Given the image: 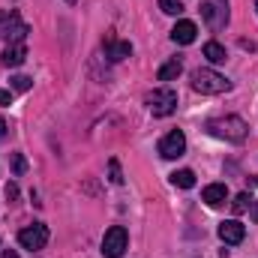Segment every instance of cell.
I'll list each match as a JSON object with an SVG mask.
<instances>
[{
	"mask_svg": "<svg viewBox=\"0 0 258 258\" xmlns=\"http://www.w3.org/2000/svg\"><path fill=\"white\" fill-rule=\"evenodd\" d=\"M207 132L213 135V138H222V141H231V144H240L243 138H246V120L243 117H237V114H228V117H213V120H207Z\"/></svg>",
	"mask_w": 258,
	"mask_h": 258,
	"instance_id": "obj_1",
	"label": "cell"
},
{
	"mask_svg": "<svg viewBox=\"0 0 258 258\" xmlns=\"http://www.w3.org/2000/svg\"><path fill=\"white\" fill-rule=\"evenodd\" d=\"M192 90L204 93V96H216V93H228L231 90V81L225 75H219L216 69L201 66V69L192 72Z\"/></svg>",
	"mask_w": 258,
	"mask_h": 258,
	"instance_id": "obj_2",
	"label": "cell"
},
{
	"mask_svg": "<svg viewBox=\"0 0 258 258\" xmlns=\"http://www.w3.org/2000/svg\"><path fill=\"white\" fill-rule=\"evenodd\" d=\"M201 18L210 30H225L231 12H228V0H201Z\"/></svg>",
	"mask_w": 258,
	"mask_h": 258,
	"instance_id": "obj_3",
	"label": "cell"
},
{
	"mask_svg": "<svg viewBox=\"0 0 258 258\" xmlns=\"http://www.w3.org/2000/svg\"><path fill=\"white\" fill-rule=\"evenodd\" d=\"M147 108L153 117H168L177 111V93L171 87H162V90H153L147 93Z\"/></svg>",
	"mask_w": 258,
	"mask_h": 258,
	"instance_id": "obj_4",
	"label": "cell"
},
{
	"mask_svg": "<svg viewBox=\"0 0 258 258\" xmlns=\"http://www.w3.org/2000/svg\"><path fill=\"white\" fill-rule=\"evenodd\" d=\"M129 246V234L123 225H111L108 231H105V237H102V255L105 258H120L126 252Z\"/></svg>",
	"mask_w": 258,
	"mask_h": 258,
	"instance_id": "obj_5",
	"label": "cell"
},
{
	"mask_svg": "<svg viewBox=\"0 0 258 258\" xmlns=\"http://www.w3.org/2000/svg\"><path fill=\"white\" fill-rule=\"evenodd\" d=\"M27 33H30V27L18 18V12H6L3 15V21H0V39H9V45H12V42H24Z\"/></svg>",
	"mask_w": 258,
	"mask_h": 258,
	"instance_id": "obj_6",
	"label": "cell"
},
{
	"mask_svg": "<svg viewBox=\"0 0 258 258\" xmlns=\"http://www.w3.org/2000/svg\"><path fill=\"white\" fill-rule=\"evenodd\" d=\"M18 243H21L24 249L36 252V249H42V246L48 243V228H45L42 222H33V225H27V228L18 231Z\"/></svg>",
	"mask_w": 258,
	"mask_h": 258,
	"instance_id": "obj_7",
	"label": "cell"
},
{
	"mask_svg": "<svg viewBox=\"0 0 258 258\" xmlns=\"http://www.w3.org/2000/svg\"><path fill=\"white\" fill-rule=\"evenodd\" d=\"M186 153V135L180 129H171L162 141H159V156L162 159H177Z\"/></svg>",
	"mask_w": 258,
	"mask_h": 258,
	"instance_id": "obj_8",
	"label": "cell"
},
{
	"mask_svg": "<svg viewBox=\"0 0 258 258\" xmlns=\"http://www.w3.org/2000/svg\"><path fill=\"white\" fill-rule=\"evenodd\" d=\"M243 237H246V225H240L237 219H225V222L219 225V240H222V243L237 246V243H243Z\"/></svg>",
	"mask_w": 258,
	"mask_h": 258,
	"instance_id": "obj_9",
	"label": "cell"
},
{
	"mask_svg": "<svg viewBox=\"0 0 258 258\" xmlns=\"http://www.w3.org/2000/svg\"><path fill=\"white\" fill-rule=\"evenodd\" d=\"M105 57L111 60V63H120V60H126L129 54H132V42H120V39H114V36H105Z\"/></svg>",
	"mask_w": 258,
	"mask_h": 258,
	"instance_id": "obj_10",
	"label": "cell"
},
{
	"mask_svg": "<svg viewBox=\"0 0 258 258\" xmlns=\"http://www.w3.org/2000/svg\"><path fill=\"white\" fill-rule=\"evenodd\" d=\"M201 201H204L207 207H222V204L228 201L225 183H210V186H204V189H201Z\"/></svg>",
	"mask_w": 258,
	"mask_h": 258,
	"instance_id": "obj_11",
	"label": "cell"
},
{
	"mask_svg": "<svg viewBox=\"0 0 258 258\" xmlns=\"http://www.w3.org/2000/svg\"><path fill=\"white\" fill-rule=\"evenodd\" d=\"M195 36H198V27L192 21H177L171 30V42H177V45H189V42H195Z\"/></svg>",
	"mask_w": 258,
	"mask_h": 258,
	"instance_id": "obj_12",
	"label": "cell"
},
{
	"mask_svg": "<svg viewBox=\"0 0 258 258\" xmlns=\"http://www.w3.org/2000/svg\"><path fill=\"white\" fill-rule=\"evenodd\" d=\"M24 57H27V48H24V42H12L3 54H0V66H9V69H15V66L24 63Z\"/></svg>",
	"mask_w": 258,
	"mask_h": 258,
	"instance_id": "obj_13",
	"label": "cell"
},
{
	"mask_svg": "<svg viewBox=\"0 0 258 258\" xmlns=\"http://www.w3.org/2000/svg\"><path fill=\"white\" fill-rule=\"evenodd\" d=\"M180 72H183V60H180V57H171L168 63H162V66H159L156 78H159V81H174V78H177Z\"/></svg>",
	"mask_w": 258,
	"mask_h": 258,
	"instance_id": "obj_14",
	"label": "cell"
},
{
	"mask_svg": "<svg viewBox=\"0 0 258 258\" xmlns=\"http://www.w3.org/2000/svg\"><path fill=\"white\" fill-rule=\"evenodd\" d=\"M171 183H174V186H180V189H192V186H195V174L189 171V168H180V171H174V174H171Z\"/></svg>",
	"mask_w": 258,
	"mask_h": 258,
	"instance_id": "obj_15",
	"label": "cell"
},
{
	"mask_svg": "<svg viewBox=\"0 0 258 258\" xmlns=\"http://www.w3.org/2000/svg\"><path fill=\"white\" fill-rule=\"evenodd\" d=\"M204 57H207L210 63H225L228 54H225V48H222L219 42H207V45H204Z\"/></svg>",
	"mask_w": 258,
	"mask_h": 258,
	"instance_id": "obj_16",
	"label": "cell"
},
{
	"mask_svg": "<svg viewBox=\"0 0 258 258\" xmlns=\"http://www.w3.org/2000/svg\"><path fill=\"white\" fill-rule=\"evenodd\" d=\"M159 9L165 15H180L183 12V0H159Z\"/></svg>",
	"mask_w": 258,
	"mask_h": 258,
	"instance_id": "obj_17",
	"label": "cell"
},
{
	"mask_svg": "<svg viewBox=\"0 0 258 258\" xmlns=\"http://www.w3.org/2000/svg\"><path fill=\"white\" fill-rule=\"evenodd\" d=\"M231 207H234V213H246V210L252 207V198H249V192H240L234 201H231Z\"/></svg>",
	"mask_w": 258,
	"mask_h": 258,
	"instance_id": "obj_18",
	"label": "cell"
},
{
	"mask_svg": "<svg viewBox=\"0 0 258 258\" xmlns=\"http://www.w3.org/2000/svg\"><path fill=\"white\" fill-rule=\"evenodd\" d=\"M108 180H111L114 186H120V183H123V171H120V162H117V159H111V162H108Z\"/></svg>",
	"mask_w": 258,
	"mask_h": 258,
	"instance_id": "obj_19",
	"label": "cell"
},
{
	"mask_svg": "<svg viewBox=\"0 0 258 258\" xmlns=\"http://www.w3.org/2000/svg\"><path fill=\"white\" fill-rule=\"evenodd\" d=\"M30 87H33V78H27V75H15V78H12V90L24 93V90H30Z\"/></svg>",
	"mask_w": 258,
	"mask_h": 258,
	"instance_id": "obj_20",
	"label": "cell"
},
{
	"mask_svg": "<svg viewBox=\"0 0 258 258\" xmlns=\"http://www.w3.org/2000/svg\"><path fill=\"white\" fill-rule=\"evenodd\" d=\"M12 171H15V177H21L27 171V159L21 153H12Z\"/></svg>",
	"mask_w": 258,
	"mask_h": 258,
	"instance_id": "obj_21",
	"label": "cell"
},
{
	"mask_svg": "<svg viewBox=\"0 0 258 258\" xmlns=\"http://www.w3.org/2000/svg\"><path fill=\"white\" fill-rule=\"evenodd\" d=\"M18 198V186L15 183H6V201H15Z\"/></svg>",
	"mask_w": 258,
	"mask_h": 258,
	"instance_id": "obj_22",
	"label": "cell"
},
{
	"mask_svg": "<svg viewBox=\"0 0 258 258\" xmlns=\"http://www.w3.org/2000/svg\"><path fill=\"white\" fill-rule=\"evenodd\" d=\"M0 105H12V93L9 90H0Z\"/></svg>",
	"mask_w": 258,
	"mask_h": 258,
	"instance_id": "obj_23",
	"label": "cell"
},
{
	"mask_svg": "<svg viewBox=\"0 0 258 258\" xmlns=\"http://www.w3.org/2000/svg\"><path fill=\"white\" fill-rule=\"evenodd\" d=\"M0 258H18V252H15V249H3V252H0Z\"/></svg>",
	"mask_w": 258,
	"mask_h": 258,
	"instance_id": "obj_24",
	"label": "cell"
},
{
	"mask_svg": "<svg viewBox=\"0 0 258 258\" xmlns=\"http://www.w3.org/2000/svg\"><path fill=\"white\" fill-rule=\"evenodd\" d=\"M6 132H9V126H6V120L0 117V138H6Z\"/></svg>",
	"mask_w": 258,
	"mask_h": 258,
	"instance_id": "obj_25",
	"label": "cell"
},
{
	"mask_svg": "<svg viewBox=\"0 0 258 258\" xmlns=\"http://www.w3.org/2000/svg\"><path fill=\"white\" fill-rule=\"evenodd\" d=\"M252 219L258 222V204H255V201H252Z\"/></svg>",
	"mask_w": 258,
	"mask_h": 258,
	"instance_id": "obj_26",
	"label": "cell"
},
{
	"mask_svg": "<svg viewBox=\"0 0 258 258\" xmlns=\"http://www.w3.org/2000/svg\"><path fill=\"white\" fill-rule=\"evenodd\" d=\"M66 3H78V0H66Z\"/></svg>",
	"mask_w": 258,
	"mask_h": 258,
	"instance_id": "obj_27",
	"label": "cell"
},
{
	"mask_svg": "<svg viewBox=\"0 0 258 258\" xmlns=\"http://www.w3.org/2000/svg\"><path fill=\"white\" fill-rule=\"evenodd\" d=\"M255 12H258V0H255Z\"/></svg>",
	"mask_w": 258,
	"mask_h": 258,
	"instance_id": "obj_28",
	"label": "cell"
}]
</instances>
